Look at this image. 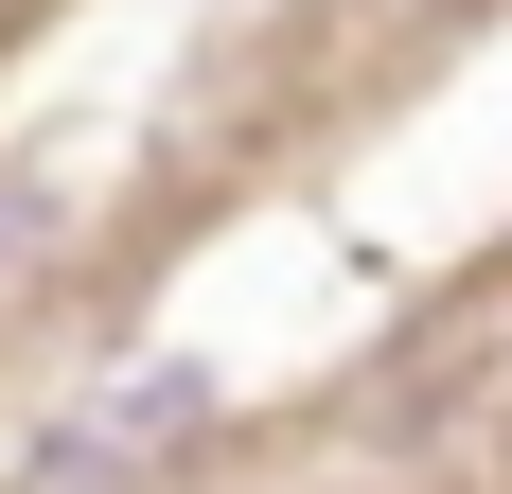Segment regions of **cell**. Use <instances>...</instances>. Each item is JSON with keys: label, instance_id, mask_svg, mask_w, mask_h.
Here are the masks:
<instances>
[{"label": "cell", "instance_id": "1", "mask_svg": "<svg viewBox=\"0 0 512 494\" xmlns=\"http://www.w3.org/2000/svg\"><path fill=\"white\" fill-rule=\"evenodd\" d=\"M53 230V195H36V177H18V159H0V265H18V247H36Z\"/></svg>", "mask_w": 512, "mask_h": 494}]
</instances>
